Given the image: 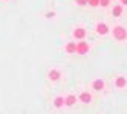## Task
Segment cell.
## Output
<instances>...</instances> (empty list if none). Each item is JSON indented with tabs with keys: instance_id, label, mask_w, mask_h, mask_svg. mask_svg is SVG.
Returning <instances> with one entry per match:
<instances>
[{
	"instance_id": "obj_1",
	"label": "cell",
	"mask_w": 127,
	"mask_h": 114,
	"mask_svg": "<svg viewBox=\"0 0 127 114\" xmlns=\"http://www.w3.org/2000/svg\"><path fill=\"white\" fill-rule=\"evenodd\" d=\"M75 52L78 55H84V53H87L89 52V44L86 41H80V43H77L75 44Z\"/></svg>"
},
{
	"instance_id": "obj_2",
	"label": "cell",
	"mask_w": 127,
	"mask_h": 114,
	"mask_svg": "<svg viewBox=\"0 0 127 114\" xmlns=\"http://www.w3.org/2000/svg\"><path fill=\"white\" fill-rule=\"evenodd\" d=\"M126 29L124 28H121V26H116V28H113V37H115V40H118V41H121V40H124L126 38Z\"/></svg>"
},
{
	"instance_id": "obj_3",
	"label": "cell",
	"mask_w": 127,
	"mask_h": 114,
	"mask_svg": "<svg viewBox=\"0 0 127 114\" xmlns=\"http://www.w3.org/2000/svg\"><path fill=\"white\" fill-rule=\"evenodd\" d=\"M84 37H86V29H84V28H75V29H74V38L83 40Z\"/></svg>"
},
{
	"instance_id": "obj_4",
	"label": "cell",
	"mask_w": 127,
	"mask_h": 114,
	"mask_svg": "<svg viewBox=\"0 0 127 114\" xmlns=\"http://www.w3.org/2000/svg\"><path fill=\"white\" fill-rule=\"evenodd\" d=\"M107 32H109V26H107L106 23H98V24H96V33L106 35Z\"/></svg>"
},
{
	"instance_id": "obj_5",
	"label": "cell",
	"mask_w": 127,
	"mask_h": 114,
	"mask_svg": "<svg viewBox=\"0 0 127 114\" xmlns=\"http://www.w3.org/2000/svg\"><path fill=\"white\" fill-rule=\"evenodd\" d=\"M78 99L83 102V103H90V100H92V96H90L87 91H83V93L78 96Z\"/></svg>"
},
{
	"instance_id": "obj_6",
	"label": "cell",
	"mask_w": 127,
	"mask_h": 114,
	"mask_svg": "<svg viewBox=\"0 0 127 114\" xmlns=\"http://www.w3.org/2000/svg\"><path fill=\"white\" fill-rule=\"evenodd\" d=\"M92 87H94V90H96V91H101V90L104 88V82H103L101 79H95V81L92 82Z\"/></svg>"
},
{
	"instance_id": "obj_7",
	"label": "cell",
	"mask_w": 127,
	"mask_h": 114,
	"mask_svg": "<svg viewBox=\"0 0 127 114\" xmlns=\"http://www.w3.org/2000/svg\"><path fill=\"white\" fill-rule=\"evenodd\" d=\"M48 76H49V79H51V81H58L60 78H61V73L58 72V70H51Z\"/></svg>"
},
{
	"instance_id": "obj_8",
	"label": "cell",
	"mask_w": 127,
	"mask_h": 114,
	"mask_svg": "<svg viewBox=\"0 0 127 114\" xmlns=\"http://www.w3.org/2000/svg\"><path fill=\"white\" fill-rule=\"evenodd\" d=\"M78 99H77V96H74V94H69L67 98L64 99V105H67V107H72L75 102H77Z\"/></svg>"
},
{
	"instance_id": "obj_9",
	"label": "cell",
	"mask_w": 127,
	"mask_h": 114,
	"mask_svg": "<svg viewBox=\"0 0 127 114\" xmlns=\"http://www.w3.org/2000/svg\"><path fill=\"white\" fill-rule=\"evenodd\" d=\"M126 84H127V79L124 76H118L116 78V87L118 88H123V87H126Z\"/></svg>"
},
{
	"instance_id": "obj_10",
	"label": "cell",
	"mask_w": 127,
	"mask_h": 114,
	"mask_svg": "<svg viewBox=\"0 0 127 114\" xmlns=\"http://www.w3.org/2000/svg\"><path fill=\"white\" fill-rule=\"evenodd\" d=\"M54 105H55L57 108H61L63 105H64V99H63L61 96H58V98H55V99H54Z\"/></svg>"
},
{
	"instance_id": "obj_11",
	"label": "cell",
	"mask_w": 127,
	"mask_h": 114,
	"mask_svg": "<svg viewBox=\"0 0 127 114\" xmlns=\"http://www.w3.org/2000/svg\"><path fill=\"white\" fill-rule=\"evenodd\" d=\"M66 52L67 53H75V43L74 41H70L66 44Z\"/></svg>"
},
{
	"instance_id": "obj_12",
	"label": "cell",
	"mask_w": 127,
	"mask_h": 114,
	"mask_svg": "<svg viewBox=\"0 0 127 114\" xmlns=\"http://www.w3.org/2000/svg\"><path fill=\"white\" fill-rule=\"evenodd\" d=\"M121 12H123V6H121V5H116V6L113 8V17H120Z\"/></svg>"
},
{
	"instance_id": "obj_13",
	"label": "cell",
	"mask_w": 127,
	"mask_h": 114,
	"mask_svg": "<svg viewBox=\"0 0 127 114\" xmlns=\"http://www.w3.org/2000/svg\"><path fill=\"white\" fill-rule=\"evenodd\" d=\"M87 3L90 6H99V0H87Z\"/></svg>"
},
{
	"instance_id": "obj_14",
	"label": "cell",
	"mask_w": 127,
	"mask_h": 114,
	"mask_svg": "<svg viewBox=\"0 0 127 114\" xmlns=\"http://www.w3.org/2000/svg\"><path fill=\"white\" fill-rule=\"evenodd\" d=\"M109 3H110V0H99V5L101 6H109Z\"/></svg>"
},
{
	"instance_id": "obj_15",
	"label": "cell",
	"mask_w": 127,
	"mask_h": 114,
	"mask_svg": "<svg viewBox=\"0 0 127 114\" xmlns=\"http://www.w3.org/2000/svg\"><path fill=\"white\" fill-rule=\"evenodd\" d=\"M77 3L81 5V6H84V5H87V0H77Z\"/></svg>"
},
{
	"instance_id": "obj_16",
	"label": "cell",
	"mask_w": 127,
	"mask_h": 114,
	"mask_svg": "<svg viewBox=\"0 0 127 114\" xmlns=\"http://www.w3.org/2000/svg\"><path fill=\"white\" fill-rule=\"evenodd\" d=\"M54 15H55V14H54V12H48V14H46V17H48V18H52Z\"/></svg>"
},
{
	"instance_id": "obj_17",
	"label": "cell",
	"mask_w": 127,
	"mask_h": 114,
	"mask_svg": "<svg viewBox=\"0 0 127 114\" xmlns=\"http://www.w3.org/2000/svg\"><path fill=\"white\" fill-rule=\"evenodd\" d=\"M121 3L123 5H127V0H121Z\"/></svg>"
},
{
	"instance_id": "obj_18",
	"label": "cell",
	"mask_w": 127,
	"mask_h": 114,
	"mask_svg": "<svg viewBox=\"0 0 127 114\" xmlns=\"http://www.w3.org/2000/svg\"><path fill=\"white\" fill-rule=\"evenodd\" d=\"M126 38H127V33H126Z\"/></svg>"
}]
</instances>
